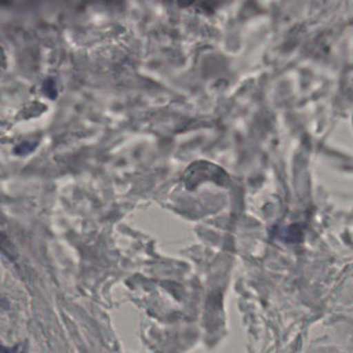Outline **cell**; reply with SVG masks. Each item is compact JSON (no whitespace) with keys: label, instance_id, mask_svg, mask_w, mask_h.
<instances>
[{"label":"cell","instance_id":"6da1fadb","mask_svg":"<svg viewBox=\"0 0 353 353\" xmlns=\"http://www.w3.org/2000/svg\"><path fill=\"white\" fill-rule=\"evenodd\" d=\"M0 353H14L12 352V350H10L7 347L3 346V345L0 344Z\"/></svg>","mask_w":353,"mask_h":353}]
</instances>
